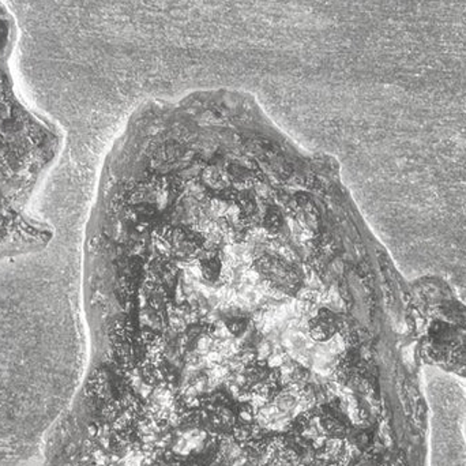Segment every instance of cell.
I'll use <instances>...</instances> for the list:
<instances>
[{"instance_id": "5b68a950", "label": "cell", "mask_w": 466, "mask_h": 466, "mask_svg": "<svg viewBox=\"0 0 466 466\" xmlns=\"http://www.w3.org/2000/svg\"><path fill=\"white\" fill-rule=\"evenodd\" d=\"M229 177L235 180L236 183H248L251 180L252 175L248 169L243 168V167L231 166L228 168Z\"/></svg>"}, {"instance_id": "277c9868", "label": "cell", "mask_w": 466, "mask_h": 466, "mask_svg": "<svg viewBox=\"0 0 466 466\" xmlns=\"http://www.w3.org/2000/svg\"><path fill=\"white\" fill-rule=\"evenodd\" d=\"M282 226H284V218L279 210L270 209L266 213L265 218H263V227L266 231L277 233L281 231Z\"/></svg>"}, {"instance_id": "7a4b0ae2", "label": "cell", "mask_w": 466, "mask_h": 466, "mask_svg": "<svg viewBox=\"0 0 466 466\" xmlns=\"http://www.w3.org/2000/svg\"><path fill=\"white\" fill-rule=\"evenodd\" d=\"M337 320L333 312L328 309H319L309 320V334L317 342H328L336 334Z\"/></svg>"}, {"instance_id": "6da1fadb", "label": "cell", "mask_w": 466, "mask_h": 466, "mask_svg": "<svg viewBox=\"0 0 466 466\" xmlns=\"http://www.w3.org/2000/svg\"><path fill=\"white\" fill-rule=\"evenodd\" d=\"M209 443V435L199 429H188L180 432L172 441V451L177 456L188 457L198 453Z\"/></svg>"}, {"instance_id": "8992f818", "label": "cell", "mask_w": 466, "mask_h": 466, "mask_svg": "<svg viewBox=\"0 0 466 466\" xmlns=\"http://www.w3.org/2000/svg\"><path fill=\"white\" fill-rule=\"evenodd\" d=\"M246 325L247 322L244 318L235 317L228 319V322H227V329H228L232 334H240L241 331L244 330V328H246Z\"/></svg>"}, {"instance_id": "3957f363", "label": "cell", "mask_w": 466, "mask_h": 466, "mask_svg": "<svg viewBox=\"0 0 466 466\" xmlns=\"http://www.w3.org/2000/svg\"><path fill=\"white\" fill-rule=\"evenodd\" d=\"M199 271L208 281H216L223 276V263L218 255H205L199 259Z\"/></svg>"}]
</instances>
